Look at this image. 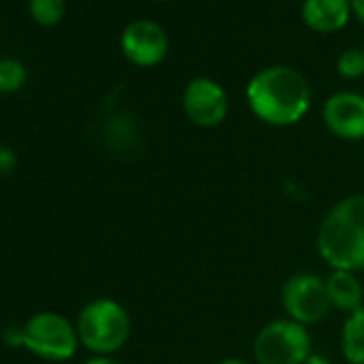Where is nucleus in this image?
Here are the masks:
<instances>
[{"mask_svg": "<svg viewBox=\"0 0 364 364\" xmlns=\"http://www.w3.org/2000/svg\"><path fill=\"white\" fill-rule=\"evenodd\" d=\"M326 291L330 306L341 313H353L358 311L364 300V285L355 277V272L349 270H332L326 279Z\"/></svg>", "mask_w": 364, "mask_h": 364, "instance_id": "9b49d317", "label": "nucleus"}, {"mask_svg": "<svg viewBox=\"0 0 364 364\" xmlns=\"http://www.w3.org/2000/svg\"><path fill=\"white\" fill-rule=\"evenodd\" d=\"M156 3H165V0H156Z\"/></svg>", "mask_w": 364, "mask_h": 364, "instance_id": "4be33fe9", "label": "nucleus"}, {"mask_svg": "<svg viewBox=\"0 0 364 364\" xmlns=\"http://www.w3.org/2000/svg\"><path fill=\"white\" fill-rule=\"evenodd\" d=\"M217 364H249V362H245V360H240V358H225V360H221V362H217Z\"/></svg>", "mask_w": 364, "mask_h": 364, "instance_id": "412c9836", "label": "nucleus"}, {"mask_svg": "<svg viewBox=\"0 0 364 364\" xmlns=\"http://www.w3.org/2000/svg\"><path fill=\"white\" fill-rule=\"evenodd\" d=\"M182 109L193 124L213 129L228 118L230 99L219 82L210 77H196L182 92Z\"/></svg>", "mask_w": 364, "mask_h": 364, "instance_id": "0eeeda50", "label": "nucleus"}, {"mask_svg": "<svg viewBox=\"0 0 364 364\" xmlns=\"http://www.w3.org/2000/svg\"><path fill=\"white\" fill-rule=\"evenodd\" d=\"M26 77V67L18 58H0V92H18Z\"/></svg>", "mask_w": 364, "mask_h": 364, "instance_id": "4468645a", "label": "nucleus"}, {"mask_svg": "<svg viewBox=\"0 0 364 364\" xmlns=\"http://www.w3.org/2000/svg\"><path fill=\"white\" fill-rule=\"evenodd\" d=\"M80 343L95 355L120 351L131 336V317L127 309L112 298L90 300L75 321Z\"/></svg>", "mask_w": 364, "mask_h": 364, "instance_id": "7ed1b4c3", "label": "nucleus"}, {"mask_svg": "<svg viewBox=\"0 0 364 364\" xmlns=\"http://www.w3.org/2000/svg\"><path fill=\"white\" fill-rule=\"evenodd\" d=\"M65 0H28V11L41 26H56L65 18Z\"/></svg>", "mask_w": 364, "mask_h": 364, "instance_id": "ddd939ff", "label": "nucleus"}, {"mask_svg": "<svg viewBox=\"0 0 364 364\" xmlns=\"http://www.w3.org/2000/svg\"><path fill=\"white\" fill-rule=\"evenodd\" d=\"M120 48L129 63L148 69L163 63L169 50V39L161 24L152 20H135L122 31Z\"/></svg>", "mask_w": 364, "mask_h": 364, "instance_id": "6e6552de", "label": "nucleus"}, {"mask_svg": "<svg viewBox=\"0 0 364 364\" xmlns=\"http://www.w3.org/2000/svg\"><path fill=\"white\" fill-rule=\"evenodd\" d=\"M349 3H351V16H355V20L364 24V0H349Z\"/></svg>", "mask_w": 364, "mask_h": 364, "instance_id": "a211bd4d", "label": "nucleus"}, {"mask_svg": "<svg viewBox=\"0 0 364 364\" xmlns=\"http://www.w3.org/2000/svg\"><path fill=\"white\" fill-rule=\"evenodd\" d=\"M311 353V334L306 326L289 317L266 323L253 343V358L257 364H302Z\"/></svg>", "mask_w": 364, "mask_h": 364, "instance_id": "39448f33", "label": "nucleus"}, {"mask_svg": "<svg viewBox=\"0 0 364 364\" xmlns=\"http://www.w3.org/2000/svg\"><path fill=\"white\" fill-rule=\"evenodd\" d=\"M302 364H332L326 355H321V353H311Z\"/></svg>", "mask_w": 364, "mask_h": 364, "instance_id": "aec40b11", "label": "nucleus"}, {"mask_svg": "<svg viewBox=\"0 0 364 364\" xmlns=\"http://www.w3.org/2000/svg\"><path fill=\"white\" fill-rule=\"evenodd\" d=\"M3 343L7 347H24V326H7L3 332Z\"/></svg>", "mask_w": 364, "mask_h": 364, "instance_id": "dca6fc26", "label": "nucleus"}, {"mask_svg": "<svg viewBox=\"0 0 364 364\" xmlns=\"http://www.w3.org/2000/svg\"><path fill=\"white\" fill-rule=\"evenodd\" d=\"M84 364H122V362H118V360L112 358V355H95V358H90V360H86Z\"/></svg>", "mask_w": 364, "mask_h": 364, "instance_id": "6ab92c4d", "label": "nucleus"}, {"mask_svg": "<svg viewBox=\"0 0 364 364\" xmlns=\"http://www.w3.org/2000/svg\"><path fill=\"white\" fill-rule=\"evenodd\" d=\"M315 247L332 270H364V193L347 196L330 208Z\"/></svg>", "mask_w": 364, "mask_h": 364, "instance_id": "f03ea898", "label": "nucleus"}, {"mask_svg": "<svg viewBox=\"0 0 364 364\" xmlns=\"http://www.w3.org/2000/svg\"><path fill=\"white\" fill-rule=\"evenodd\" d=\"M281 304L289 319L306 328L319 323L332 309L326 291V279L315 272H298L289 277L281 291Z\"/></svg>", "mask_w": 364, "mask_h": 364, "instance_id": "423d86ee", "label": "nucleus"}, {"mask_svg": "<svg viewBox=\"0 0 364 364\" xmlns=\"http://www.w3.org/2000/svg\"><path fill=\"white\" fill-rule=\"evenodd\" d=\"M336 71L345 80H358L364 75V50H345L336 58Z\"/></svg>", "mask_w": 364, "mask_h": 364, "instance_id": "2eb2a0df", "label": "nucleus"}, {"mask_svg": "<svg viewBox=\"0 0 364 364\" xmlns=\"http://www.w3.org/2000/svg\"><path fill=\"white\" fill-rule=\"evenodd\" d=\"M341 351L349 364H364V306L345 317L341 330Z\"/></svg>", "mask_w": 364, "mask_h": 364, "instance_id": "f8f14e48", "label": "nucleus"}, {"mask_svg": "<svg viewBox=\"0 0 364 364\" xmlns=\"http://www.w3.org/2000/svg\"><path fill=\"white\" fill-rule=\"evenodd\" d=\"M323 124L341 139H364V95L360 92H334L326 99L321 109Z\"/></svg>", "mask_w": 364, "mask_h": 364, "instance_id": "1a4fd4ad", "label": "nucleus"}, {"mask_svg": "<svg viewBox=\"0 0 364 364\" xmlns=\"http://www.w3.org/2000/svg\"><path fill=\"white\" fill-rule=\"evenodd\" d=\"M251 112L270 127H291L311 107V86L294 67L274 65L257 71L247 84Z\"/></svg>", "mask_w": 364, "mask_h": 364, "instance_id": "f257e3e1", "label": "nucleus"}, {"mask_svg": "<svg viewBox=\"0 0 364 364\" xmlns=\"http://www.w3.org/2000/svg\"><path fill=\"white\" fill-rule=\"evenodd\" d=\"M302 22L315 33H336L345 28L351 18L349 0H304L302 3Z\"/></svg>", "mask_w": 364, "mask_h": 364, "instance_id": "9d476101", "label": "nucleus"}, {"mask_svg": "<svg viewBox=\"0 0 364 364\" xmlns=\"http://www.w3.org/2000/svg\"><path fill=\"white\" fill-rule=\"evenodd\" d=\"M80 336L75 323L56 311H39L24 321V349L48 362H63L75 355Z\"/></svg>", "mask_w": 364, "mask_h": 364, "instance_id": "20e7f679", "label": "nucleus"}, {"mask_svg": "<svg viewBox=\"0 0 364 364\" xmlns=\"http://www.w3.org/2000/svg\"><path fill=\"white\" fill-rule=\"evenodd\" d=\"M18 165V156L11 148L0 146V176H7L16 169Z\"/></svg>", "mask_w": 364, "mask_h": 364, "instance_id": "f3484780", "label": "nucleus"}]
</instances>
